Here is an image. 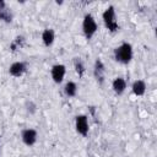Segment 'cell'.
Segmentation results:
<instances>
[{"label":"cell","mask_w":157,"mask_h":157,"mask_svg":"<svg viewBox=\"0 0 157 157\" xmlns=\"http://www.w3.org/2000/svg\"><path fill=\"white\" fill-rule=\"evenodd\" d=\"M114 58L121 64H128L132 59V47L129 43H123L114 50Z\"/></svg>","instance_id":"1"},{"label":"cell","mask_w":157,"mask_h":157,"mask_svg":"<svg viewBox=\"0 0 157 157\" xmlns=\"http://www.w3.org/2000/svg\"><path fill=\"white\" fill-rule=\"evenodd\" d=\"M102 18L105 23V27L110 31V32H115L118 31L119 26H118V22L115 21V10L113 6H109L105 9V11L103 12L102 15Z\"/></svg>","instance_id":"2"},{"label":"cell","mask_w":157,"mask_h":157,"mask_svg":"<svg viewBox=\"0 0 157 157\" xmlns=\"http://www.w3.org/2000/svg\"><path fill=\"white\" fill-rule=\"evenodd\" d=\"M97 23L96 20L93 18V16L91 13H87L83 17V22H82V31L86 36L87 39H91L93 37V34L97 32Z\"/></svg>","instance_id":"3"},{"label":"cell","mask_w":157,"mask_h":157,"mask_svg":"<svg viewBox=\"0 0 157 157\" xmlns=\"http://www.w3.org/2000/svg\"><path fill=\"white\" fill-rule=\"evenodd\" d=\"M66 74V67L63 64H56L52 67V78L55 83H60Z\"/></svg>","instance_id":"4"},{"label":"cell","mask_w":157,"mask_h":157,"mask_svg":"<svg viewBox=\"0 0 157 157\" xmlns=\"http://www.w3.org/2000/svg\"><path fill=\"white\" fill-rule=\"evenodd\" d=\"M75 126H76V131L82 135L86 136L88 134V121H87V117L86 115H77L76 120H75Z\"/></svg>","instance_id":"5"},{"label":"cell","mask_w":157,"mask_h":157,"mask_svg":"<svg viewBox=\"0 0 157 157\" xmlns=\"http://www.w3.org/2000/svg\"><path fill=\"white\" fill-rule=\"evenodd\" d=\"M21 139L26 146H32L37 141V131L33 129H26L21 134Z\"/></svg>","instance_id":"6"},{"label":"cell","mask_w":157,"mask_h":157,"mask_svg":"<svg viewBox=\"0 0 157 157\" xmlns=\"http://www.w3.org/2000/svg\"><path fill=\"white\" fill-rule=\"evenodd\" d=\"M26 70H27V65H26L25 63H22V61H16V63L11 64L10 67H9V72H10V75H12L13 77H20V76H22V75L26 72Z\"/></svg>","instance_id":"7"},{"label":"cell","mask_w":157,"mask_h":157,"mask_svg":"<svg viewBox=\"0 0 157 157\" xmlns=\"http://www.w3.org/2000/svg\"><path fill=\"white\" fill-rule=\"evenodd\" d=\"M104 72H105V67L103 65V63L101 60H96L94 63V69H93V75L96 77V80L102 83L104 80Z\"/></svg>","instance_id":"8"},{"label":"cell","mask_w":157,"mask_h":157,"mask_svg":"<svg viewBox=\"0 0 157 157\" xmlns=\"http://www.w3.org/2000/svg\"><path fill=\"white\" fill-rule=\"evenodd\" d=\"M0 20H2L4 22H11L12 21V13L10 11V9L6 6L5 1L0 0Z\"/></svg>","instance_id":"9"},{"label":"cell","mask_w":157,"mask_h":157,"mask_svg":"<svg viewBox=\"0 0 157 157\" xmlns=\"http://www.w3.org/2000/svg\"><path fill=\"white\" fill-rule=\"evenodd\" d=\"M112 87H113V90H114V92H115L117 94H123V92H124L125 88H126V82H125L124 78L117 77V78L113 81Z\"/></svg>","instance_id":"10"},{"label":"cell","mask_w":157,"mask_h":157,"mask_svg":"<svg viewBox=\"0 0 157 157\" xmlns=\"http://www.w3.org/2000/svg\"><path fill=\"white\" fill-rule=\"evenodd\" d=\"M54 39H55V34H54V31L53 29L47 28V29L43 31V33H42V40H43L44 45H47V47L52 45L53 42H54Z\"/></svg>","instance_id":"11"},{"label":"cell","mask_w":157,"mask_h":157,"mask_svg":"<svg viewBox=\"0 0 157 157\" xmlns=\"http://www.w3.org/2000/svg\"><path fill=\"white\" fill-rule=\"evenodd\" d=\"M146 91V83L142 80H136L132 83V92L136 96H142Z\"/></svg>","instance_id":"12"},{"label":"cell","mask_w":157,"mask_h":157,"mask_svg":"<svg viewBox=\"0 0 157 157\" xmlns=\"http://www.w3.org/2000/svg\"><path fill=\"white\" fill-rule=\"evenodd\" d=\"M64 92H65V94H66L67 97H74V96H76V92H77V86H76V83L72 82V81H69V82L65 85V87H64Z\"/></svg>","instance_id":"13"},{"label":"cell","mask_w":157,"mask_h":157,"mask_svg":"<svg viewBox=\"0 0 157 157\" xmlns=\"http://www.w3.org/2000/svg\"><path fill=\"white\" fill-rule=\"evenodd\" d=\"M74 66H75V70L78 74V76H82L83 72H85V65H83V63H82V60L80 58H75L74 59Z\"/></svg>","instance_id":"14"},{"label":"cell","mask_w":157,"mask_h":157,"mask_svg":"<svg viewBox=\"0 0 157 157\" xmlns=\"http://www.w3.org/2000/svg\"><path fill=\"white\" fill-rule=\"evenodd\" d=\"M22 43H23V38H22V37H17V38L15 39V42L11 44L10 49H11L12 52H15L17 48H21V47H22Z\"/></svg>","instance_id":"15"}]
</instances>
